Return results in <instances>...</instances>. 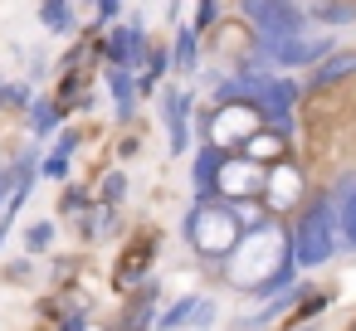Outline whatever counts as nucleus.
Masks as SVG:
<instances>
[{
    "mask_svg": "<svg viewBox=\"0 0 356 331\" xmlns=\"http://www.w3.org/2000/svg\"><path fill=\"white\" fill-rule=\"evenodd\" d=\"M225 258H229V282H239V287L273 292L293 278V248H288V234H278V229H259L249 244L239 239Z\"/></svg>",
    "mask_w": 356,
    "mask_h": 331,
    "instance_id": "f257e3e1",
    "label": "nucleus"
},
{
    "mask_svg": "<svg viewBox=\"0 0 356 331\" xmlns=\"http://www.w3.org/2000/svg\"><path fill=\"white\" fill-rule=\"evenodd\" d=\"M186 234H191L195 253H205V258H225V253L244 239V219H239L234 205H225V200H205V205L191 210Z\"/></svg>",
    "mask_w": 356,
    "mask_h": 331,
    "instance_id": "f03ea898",
    "label": "nucleus"
},
{
    "mask_svg": "<svg viewBox=\"0 0 356 331\" xmlns=\"http://www.w3.org/2000/svg\"><path fill=\"white\" fill-rule=\"evenodd\" d=\"M288 248H293V263H302V268L327 263V258L337 253V210H332L327 200H312V205L302 210V219H298Z\"/></svg>",
    "mask_w": 356,
    "mask_h": 331,
    "instance_id": "7ed1b4c3",
    "label": "nucleus"
},
{
    "mask_svg": "<svg viewBox=\"0 0 356 331\" xmlns=\"http://www.w3.org/2000/svg\"><path fill=\"white\" fill-rule=\"evenodd\" d=\"M264 127V112L244 98H225V108L215 112V122H205V146H215V151H229V146H244L254 132Z\"/></svg>",
    "mask_w": 356,
    "mask_h": 331,
    "instance_id": "20e7f679",
    "label": "nucleus"
},
{
    "mask_svg": "<svg viewBox=\"0 0 356 331\" xmlns=\"http://www.w3.org/2000/svg\"><path fill=\"white\" fill-rule=\"evenodd\" d=\"M244 20H254L268 40L302 30V10L293 6V0H244Z\"/></svg>",
    "mask_w": 356,
    "mask_h": 331,
    "instance_id": "39448f33",
    "label": "nucleus"
},
{
    "mask_svg": "<svg viewBox=\"0 0 356 331\" xmlns=\"http://www.w3.org/2000/svg\"><path fill=\"white\" fill-rule=\"evenodd\" d=\"M332 49V40H302V35H278V40H268V54L278 59V64H312V59H322Z\"/></svg>",
    "mask_w": 356,
    "mask_h": 331,
    "instance_id": "423d86ee",
    "label": "nucleus"
},
{
    "mask_svg": "<svg viewBox=\"0 0 356 331\" xmlns=\"http://www.w3.org/2000/svg\"><path fill=\"white\" fill-rule=\"evenodd\" d=\"M302 195V171L298 166H268V176H264V200L278 210V205H293Z\"/></svg>",
    "mask_w": 356,
    "mask_h": 331,
    "instance_id": "0eeeda50",
    "label": "nucleus"
},
{
    "mask_svg": "<svg viewBox=\"0 0 356 331\" xmlns=\"http://www.w3.org/2000/svg\"><path fill=\"white\" fill-rule=\"evenodd\" d=\"M161 321L166 326H205V321H215V302L210 297H181Z\"/></svg>",
    "mask_w": 356,
    "mask_h": 331,
    "instance_id": "6e6552de",
    "label": "nucleus"
},
{
    "mask_svg": "<svg viewBox=\"0 0 356 331\" xmlns=\"http://www.w3.org/2000/svg\"><path fill=\"white\" fill-rule=\"evenodd\" d=\"M351 74H356V54H332V49H327V54L317 59V69H312V83H317V88H327V83L351 78Z\"/></svg>",
    "mask_w": 356,
    "mask_h": 331,
    "instance_id": "1a4fd4ad",
    "label": "nucleus"
},
{
    "mask_svg": "<svg viewBox=\"0 0 356 331\" xmlns=\"http://www.w3.org/2000/svg\"><path fill=\"white\" fill-rule=\"evenodd\" d=\"M337 224H341V244H346V248H356V176H346V180H341Z\"/></svg>",
    "mask_w": 356,
    "mask_h": 331,
    "instance_id": "9d476101",
    "label": "nucleus"
},
{
    "mask_svg": "<svg viewBox=\"0 0 356 331\" xmlns=\"http://www.w3.org/2000/svg\"><path fill=\"white\" fill-rule=\"evenodd\" d=\"M186 112H191V98L186 93H171L166 98V137H171V151H186Z\"/></svg>",
    "mask_w": 356,
    "mask_h": 331,
    "instance_id": "9b49d317",
    "label": "nucleus"
},
{
    "mask_svg": "<svg viewBox=\"0 0 356 331\" xmlns=\"http://www.w3.org/2000/svg\"><path fill=\"white\" fill-rule=\"evenodd\" d=\"M137 54H142V30H137V25H132V30H118V35H113V59L127 64V59H137Z\"/></svg>",
    "mask_w": 356,
    "mask_h": 331,
    "instance_id": "f8f14e48",
    "label": "nucleus"
},
{
    "mask_svg": "<svg viewBox=\"0 0 356 331\" xmlns=\"http://www.w3.org/2000/svg\"><path fill=\"white\" fill-rule=\"evenodd\" d=\"M195 64V30H181L176 40V69H191Z\"/></svg>",
    "mask_w": 356,
    "mask_h": 331,
    "instance_id": "ddd939ff",
    "label": "nucleus"
},
{
    "mask_svg": "<svg viewBox=\"0 0 356 331\" xmlns=\"http://www.w3.org/2000/svg\"><path fill=\"white\" fill-rule=\"evenodd\" d=\"M215 15H220V0H200V30H205Z\"/></svg>",
    "mask_w": 356,
    "mask_h": 331,
    "instance_id": "4468645a",
    "label": "nucleus"
},
{
    "mask_svg": "<svg viewBox=\"0 0 356 331\" xmlns=\"http://www.w3.org/2000/svg\"><path fill=\"white\" fill-rule=\"evenodd\" d=\"M98 10H103V15H113V10H118V0H103V6H98Z\"/></svg>",
    "mask_w": 356,
    "mask_h": 331,
    "instance_id": "2eb2a0df",
    "label": "nucleus"
}]
</instances>
